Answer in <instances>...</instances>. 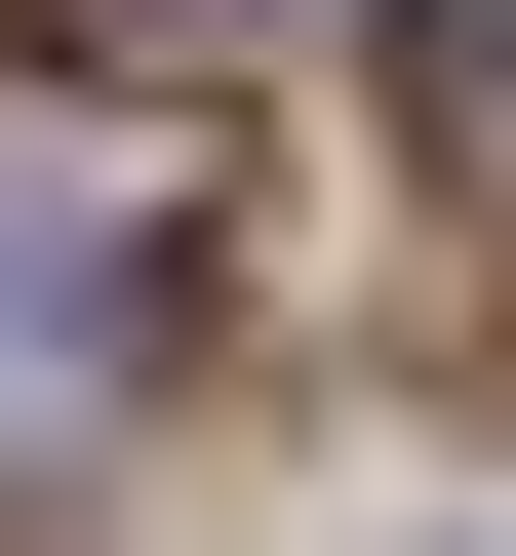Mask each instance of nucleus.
I'll return each mask as SVG.
<instances>
[{"label":"nucleus","mask_w":516,"mask_h":556,"mask_svg":"<svg viewBox=\"0 0 516 556\" xmlns=\"http://www.w3.org/2000/svg\"><path fill=\"white\" fill-rule=\"evenodd\" d=\"M80 80H278V40H357V0H40Z\"/></svg>","instance_id":"f03ea898"},{"label":"nucleus","mask_w":516,"mask_h":556,"mask_svg":"<svg viewBox=\"0 0 516 556\" xmlns=\"http://www.w3.org/2000/svg\"><path fill=\"white\" fill-rule=\"evenodd\" d=\"M119 318H160V239H119V199H0V397H80Z\"/></svg>","instance_id":"f257e3e1"}]
</instances>
